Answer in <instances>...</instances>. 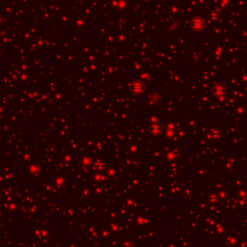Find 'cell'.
Returning a JSON list of instances; mask_svg holds the SVG:
<instances>
[{
  "mask_svg": "<svg viewBox=\"0 0 247 247\" xmlns=\"http://www.w3.org/2000/svg\"><path fill=\"white\" fill-rule=\"evenodd\" d=\"M192 25L195 29H200V28H203V26H204V22H203V20L200 19V18H195L192 22Z\"/></svg>",
  "mask_w": 247,
  "mask_h": 247,
  "instance_id": "cell-1",
  "label": "cell"
},
{
  "mask_svg": "<svg viewBox=\"0 0 247 247\" xmlns=\"http://www.w3.org/2000/svg\"><path fill=\"white\" fill-rule=\"evenodd\" d=\"M214 92H215V94H217L218 96H222V95L225 93V89L223 88L222 86H217L216 88H215V90H214Z\"/></svg>",
  "mask_w": 247,
  "mask_h": 247,
  "instance_id": "cell-2",
  "label": "cell"
},
{
  "mask_svg": "<svg viewBox=\"0 0 247 247\" xmlns=\"http://www.w3.org/2000/svg\"><path fill=\"white\" fill-rule=\"evenodd\" d=\"M144 86L141 84V83H136V84H134V91L137 92L138 90H139V92H141L142 90H143Z\"/></svg>",
  "mask_w": 247,
  "mask_h": 247,
  "instance_id": "cell-3",
  "label": "cell"
}]
</instances>
